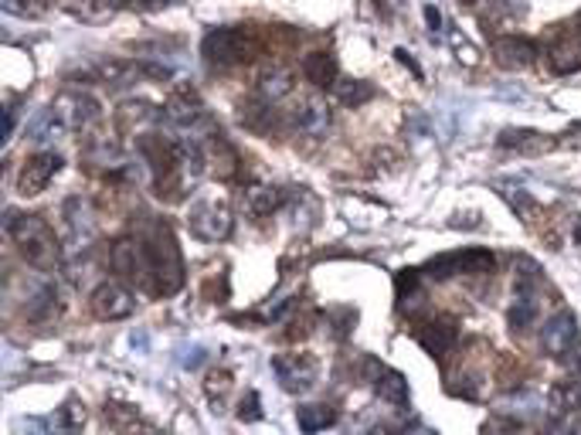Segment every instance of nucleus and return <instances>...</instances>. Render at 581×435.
<instances>
[{
	"instance_id": "24",
	"label": "nucleus",
	"mask_w": 581,
	"mask_h": 435,
	"mask_svg": "<svg viewBox=\"0 0 581 435\" xmlns=\"http://www.w3.org/2000/svg\"><path fill=\"white\" fill-rule=\"evenodd\" d=\"M500 198L510 204V208H514V211L524 218V221H534V218H541V204L534 201V198H530L524 188H514V184H500Z\"/></svg>"
},
{
	"instance_id": "9",
	"label": "nucleus",
	"mask_w": 581,
	"mask_h": 435,
	"mask_svg": "<svg viewBox=\"0 0 581 435\" xmlns=\"http://www.w3.org/2000/svg\"><path fill=\"white\" fill-rule=\"evenodd\" d=\"M62 153H54V150H41L34 157H27V163L21 167V174H17V190L24 194V198H34L41 190L52 184V177L62 170Z\"/></svg>"
},
{
	"instance_id": "1",
	"label": "nucleus",
	"mask_w": 581,
	"mask_h": 435,
	"mask_svg": "<svg viewBox=\"0 0 581 435\" xmlns=\"http://www.w3.org/2000/svg\"><path fill=\"white\" fill-rule=\"evenodd\" d=\"M143 248H147V266H150V296H174L184 285V262H180V248L174 242L170 225H163L157 218H150L147 228L140 231Z\"/></svg>"
},
{
	"instance_id": "13",
	"label": "nucleus",
	"mask_w": 581,
	"mask_h": 435,
	"mask_svg": "<svg viewBox=\"0 0 581 435\" xmlns=\"http://www.w3.org/2000/svg\"><path fill=\"white\" fill-rule=\"evenodd\" d=\"M489 52H493V58L503 68H528L537 58V44L520 38V34H497V38L489 41Z\"/></svg>"
},
{
	"instance_id": "31",
	"label": "nucleus",
	"mask_w": 581,
	"mask_h": 435,
	"mask_svg": "<svg viewBox=\"0 0 581 435\" xmlns=\"http://www.w3.org/2000/svg\"><path fill=\"white\" fill-rule=\"evenodd\" d=\"M425 24H429V31H432V34H439V27H442V14L435 11L432 4L425 7Z\"/></svg>"
},
{
	"instance_id": "21",
	"label": "nucleus",
	"mask_w": 581,
	"mask_h": 435,
	"mask_svg": "<svg viewBox=\"0 0 581 435\" xmlns=\"http://www.w3.org/2000/svg\"><path fill=\"white\" fill-rule=\"evenodd\" d=\"M293 126H296L299 133H306V136H324L326 130H330V112H326L320 102H306V106L296 109Z\"/></svg>"
},
{
	"instance_id": "25",
	"label": "nucleus",
	"mask_w": 581,
	"mask_h": 435,
	"mask_svg": "<svg viewBox=\"0 0 581 435\" xmlns=\"http://www.w3.org/2000/svg\"><path fill=\"white\" fill-rule=\"evenodd\" d=\"M551 401L561 415H578L581 411V381H565L551 388Z\"/></svg>"
},
{
	"instance_id": "5",
	"label": "nucleus",
	"mask_w": 581,
	"mask_h": 435,
	"mask_svg": "<svg viewBox=\"0 0 581 435\" xmlns=\"http://www.w3.org/2000/svg\"><path fill=\"white\" fill-rule=\"evenodd\" d=\"M109 262H112V272L120 276L126 285H136L150 293V266H147V248H143V238H116L112 242V252H109Z\"/></svg>"
},
{
	"instance_id": "30",
	"label": "nucleus",
	"mask_w": 581,
	"mask_h": 435,
	"mask_svg": "<svg viewBox=\"0 0 581 435\" xmlns=\"http://www.w3.org/2000/svg\"><path fill=\"white\" fill-rule=\"evenodd\" d=\"M238 419L242 421H258L262 419V408H258V394L256 392H248L242 398V408H238Z\"/></svg>"
},
{
	"instance_id": "26",
	"label": "nucleus",
	"mask_w": 581,
	"mask_h": 435,
	"mask_svg": "<svg viewBox=\"0 0 581 435\" xmlns=\"http://www.w3.org/2000/svg\"><path fill=\"white\" fill-rule=\"evenodd\" d=\"M231 371H225V367H215V371H208V378H204V394H208V401L211 405H221L225 398H228L231 392Z\"/></svg>"
},
{
	"instance_id": "7",
	"label": "nucleus",
	"mask_w": 581,
	"mask_h": 435,
	"mask_svg": "<svg viewBox=\"0 0 581 435\" xmlns=\"http://www.w3.org/2000/svg\"><path fill=\"white\" fill-rule=\"evenodd\" d=\"M188 228L201 242H225L231 235V208L221 201H194L188 211Z\"/></svg>"
},
{
	"instance_id": "28",
	"label": "nucleus",
	"mask_w": 581,
	"mask_h": 435,
	"mask_svg": "<svg viewBox=\"0 0 581 435\" xmlns=\"http://www.w3.org/2000/svg\"><path fill=\"white\" fill-rule=\"evenodd\" d=\"M408 299H419V269L398 272V303H402V310H408Z\"/></svg>"
},
{
	"instance_id": "15",
	"label": "nucleus",
	"mask_w": 581,
	"mask_h": 435,
	"mask_svg": "<svg viewBox=\"0 0 581 435\" xmlns=\"http://www.w3.org/2000/svg\"><path fill=\"white\" fill-rule=\"evenodd\" d=\"M258 95L266 99V102H279V99H286V95L296 89V79H293V72L283 65V62H272V65H266L262 72H258Z\"/></svg>"
},
{
	"instance_id": "23",
	"label": "nucleus",
	"mask_w": 581,
	"mask_h": 435,
	"mask_svg": "<svg viewBox=\"0 0 581 435\" xmlns=\"http://www.w3.org/2000/svg\"><path fill=\"white\" fill-rule=\"evenodd\" d=\"M296 421L303 432H324V429H330L337 421V411L326 405H303L296 411Z\"/></svg>"
},
{
	"instance_id": "2",
	"label": "nucleus",
	"mask_w": 581,
	"mask_h": 435,
	"mask_svg": "<svg viewBox=\"0 0 581 435\" xmlns=\"http://www.w3.org/2000/svg\"><path fill=\"white\" fill-rule=\"evenodd\" d=\"M7 235L11 242L17 245V252L24 258L31 269L38 272H52L58 269L62 262V242L52 231V225L41 215H21V211H11L7 215Z\"/></svg>"
},
{
	"instance_id": "10",
	"label": "nucleus",
	"mask_w": 581,
	"mask_h": 435,
	"mask_svg": "<svg viewBox=\"0 0 581 435\" xmlns=\"http://www.w3.org/2000/svg\"><path fill=\"white\" fill-rule=\"evenodd\" d=\"M89 306L99 320H126L136 310V299L122 283H99L89 296Z\"/></svg>"
},
{
	"instance_id": "12",
	"label": "nucleus",
	"mask_w": 581,
	"mask_h": 435,
	"mask_svg": "<svg viewBox=\"0 0 581 435\" xmlns=\"http://www.w3.org/2000/svg\"><path fill=\"white\" fill-rule=\"evenodd\" d=\"M415 337H419V343L429 353L442 357V353H449L452 347H456V340H460V326H456L452 316H429V320H421V324L415 326Z\"/></svg>"
},
{
	"instance_id": "34",
	"label": "nucleus",
	"mask_w": 581,
	"mask_h": 435,
	"mask_svg": "<svg viewBox=\"0 0 581 435\" xmlns=\"http://www.w3.org/2000/svg\"><path fill=\"white\" fill-rule=\"evenodd\" d=\"M571 235H575V245H581V215H575V225H571Z\"/></svg>"
},
{
	"instance_id": "16",
	"label": "nucleus",
	"mask_w": 581,
	"mask_h": 435,
	"mask_svg": "<svg viewBox=\"0 0 581 435\" xmlns=\"http://www.w3.org/2000/svg\"><path fill=\"white\" fill-rule=\"evenodd\" d=\"M497 143H500L503 150H517V153H524V157H541L547 150H555V140L537 133V130H503V133L497 136Z\"/></svg>"
},
{
	"instance_id": "14",
	"label": "nucleus",
	"mask_w": 581,
	"mask_h": 435,
	"mask_svg": "<svg viewBox=\"0 0 581 435\" xmlns=\"http://www.w3.org/2000/svg\"><path fill=\"white\" fill-rule=\"evenodd\" d=\"M65 228H68V248H72V252H82V248L92 245L95 221L82 198H68L65 201Z\"/></svg>"
},
{
	"instance_id": "20",
	"label": "nucleus",
	"mask_w": 581,
	"mask_h": 435,
	"mask_svg": "<svg viewBox=\"0 0 581 435\" xmlns=\"http://www.w3.org/2000/svg\"><path fill=\"white\" fill-rule=\"evenodd\" d=\"M286 201H289V190L286 188H256L245 204H248V215L269 218L276 215L279 208H286Z\"/></svg>"
},
{
	"instance_id": "29",
	"label": "nucleus",
	"mask_w": 581,
	"mask_h": 435,
	"mask_svg": "<svg viewBox=\"0 0 581 435\" xmlns=\"http://www.w3.org/2000/svg\"><path fill=\"white\" fill-rule=\"evenodd\" d=\"M4 11L17 14V17H44L48 0H4Z\"/></svg>"
},
{
	"instance_id": "22",
	"label": "nucleus",
	"mask_w": 581,
	"mask_h": 435,
	"mask_svg": "<svg viewBox=\"0 0 581 435\" xmlns=\"http://www.w3.org/2000/svg\"><path fill=\"white\" fill-rule=\"evenodd\" d=\"M334 95H337V102L357 109L374 99V85H371V82H361V79H337Z\"/></svg>"
},
{
	"instance_id": "8",
	"label": "nucleus",
	"mask_w": 581,
	"mask_h": 435,
	"mask_svg": "<svg viewBox=\"0 0 581 435\" xmlns=\"http://www.w3.org/2000/svg\"><path fill=\"white\" fill-rule=\"evenodd\" d=\"M52 112L58 116V122H62L65 130H89V126H95L99 116H102L99 102L85 92H62L52 102Z\"/></svg>"
},
{
	"instance_id": "4",
	"label": "nucleus",
	"mask_w": 581,
	"mask_h": 435,
	"mask_svg": "<svg viewBox=\"0 0 581 435\" xmlns=\"http://www.w3.org/2000/svg\"><path fill=\"white\" fill-rule=\"evenodd\" d=\"M272 374L279 381V388L289 394H306L316 388L320 378V361L313 353L293 351V353H276L272 357Z\"/></svg>"
},
{
	"instance_id": "17",
	"label": "nucleus",
	"mask_w": 581,
	"mask_h": 435,
	"mask_svg": "<svg viewBox=\"0 0 581 435\" xmlns=\"http://www.w3.org/2000/svg\"><path fill=\"white\" fill-rule=\"evenodd\" d=\"M374 392H378V398L384 401V405L392 408H408V401H412V394H408V381L402 371H394V367H378V374H374Z\"/></svg>"
},
{
	"instance_id": "33",
	"label": "nucleus",
	"mask_w": 581,
	"mask_h": 435,
	"mask_svg": "<svg viewBox=\"0 0 581 435\" xmlns=\"http://www.w3.org/2000/svg\"><path fill=\"white\" fill-rule=\"evenodd\" d=\"M11 130H14V109H7L0 116V140H11Z\"/></svg>"
},
{
	"instance_id": "3",
	"label": "nucleus",
	"mask_w": 581,
	"mask_h": 435,
	"mask_svg": "<svg viewBox=\"0 0 581 435\" xmlns=\"http://www.w3.org/2000/svg\"><path fill=\"white\" fill-rule=\"evenodd\" d=\"M258 48L256 31H245V27H215L208 31L201 41V54L208 65H238L245 58H252V52Z\"/></svg>"
},
{
	"instance_id": "32",
	"label": "nucleus",
	"mask_w": 581,
	"mask_h": 435,
	"mask_svg": "<svg viewBox=\"0 0 581 435\" xmlns=\"http://www.w3.org/2000/svg\"><path fill=\"white\" fill-rule=\"evenodd\" d=\"M394 58H398V62H402V65H405V68H412V72H415V75H419V79H421L419 62H415V58H412V54H408L405 48H398V52H394Z\"/></svg>"
},
{
	"instance_id": "35",
	"label": "nucleus",
	"mask_w": 581,
	"mask_h": 435,
	"mask_svg": "<svg viewBox=\"0 0 581 435\" xmlns=\"http://www.w3.org/2000/svg\"><path fill=\"white\" fill-rule=\"evenodd\" d=\"M462 7H476V4H479V0H460Z\"/></svg>"
},
{
	"instance_id": "6",
	"label": "nucleus",
	"mask_w": 581,
	"mask_h": 435,
	"mask_svg": "<svg viewBox=\"0 0 581 435\" xmlns=\"http://www.w3.org/2000/svg\"><path fill=\"white\" fill-rule=\"evenodd\" d=\"M497 258L487 248H462V252H442L425 262V276L429 279H452L460 272H493Z\"/></svg>"
},
{
	"instance_id": "18",
	"label": "nucleus",
	"mask_w": 581,
	"mask_h": 435,
	"mask_svg": "<svg viewBox=\"0 0 581 435\" xmlns=\"http://www.w3.org/2000/svg\"><path fill=\"white\" fill-rule=\"evenodd\" d=\"M551 62H555L557 72H575V68H581V17L571 24V31H565V34L551 44Z\"/></svg>"
},
{
	"instance_id": "11",
	"label": "nucleus",
	"mask_w": 581,
	"mask_h": 435,
	"mask_svg": "<svg viewBox=\"0 0 581 435\" xmlns=\"http://www.w3.org/2000/svg\"><path fill=\"white\" fill-rule=\"evenodd\" d=\"M541 343H544V353L565 361V357L578 347V320H575V313L561 310L557 316H551V320L544 324Z\"/></svg>"
},
{
	"instance_id": "27",
	"label": "nucleus",
	"mask_w": 581,
	"mask_h": 435,
	"mask_svg": "<svg viewBox=\"0 0 581 435\" xmlns=\"http://www.w3.org/2000/svg\"><path fill=\"white\" fill-rule=\"evenodd\" d=\"M269 106H258V102L245 106L242 122L248 126V130H256V133H272V126H276V109H269Z\"/></svg>"
},
{
	"instance_id": "19",
	"label": "nucleus",
	"mask_w": 581,
	"mask_h": 435,
	"mask_svg": "<svg viewBox=\"0 0 581 435\" xmlns=\"http://www.w3.org/2000/svg\"><path fill=\"white\" fill-rule=\"evenodd\" d=\"M303 75L316 89H330V85H337V58L330 52H310L303 58Z\"/></svg>"
}]
</instances>
